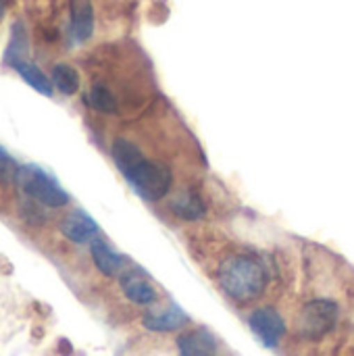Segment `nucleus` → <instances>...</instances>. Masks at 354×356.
<instances>
[{"mask_svg": "<svg viewBox=\"0 0 354 356\" xmlns=\"http://www.w3.org/2000/svg\"><path fill=\"white\" fill-rule=\"evenodd\" d=\"M111 156L123 179L146 202H159L169 194L173 186L169 167L148 159L136 142L117 138L111 146Z\"/></svg>", "mask_w": 354, "mask_h": 356, "instance_id": "nucleus-1", "label": "nucleus"}, {"mask_svg": "<svg viewBox=\"0 0 354 356\" xmlns=\"http://www.w3.org/2000/svg\"><path fill=\"white\" fill-rule=\"evenodd\" d=\"M217 284L232 302L250 305L265 294L269 275L261 259L252 254H230L219 263Z\"/></svg>", "mask_w": 354, "mask_h": 356, "instance_id": "nucleus-2", "label": "nucleus"}, {"mask_svg": "<svg viewBox=\"0 0 354 356\" xmlns=\"http://www.w3.org/2000/svg\"><path fill=\"white\" fill-rule=\"evenodd\" d=\"M15 186L33 202L48 209H63L69 204V194L61 181L42 165L27 163L19 165L15 175Z\"/></svg>", "mask_w": 354, "mask_h": 356, "instance_id": "nucleus-3", "label": "nucleus"}, {"mask_svg": "<svg viewBox=\"0 0 354 356\" xmlns=\"http://www.w3.org/2000/svg\"><path fill=\"white\" fill-rule=\"evenodd\" d=\"M340 319V307L330 298L309 300L296 319V332L305 340H321L330 336Z\"/></svg>", "mask_w": 354, "mask_h": 356, "instance_id": "nucleus-4", "label": "nucleus"}, {"mask_svg": "<svg viewBox=\"0 0 354 356\" xmlns=\"http://www.w3.org/2000/svg\"><path fill=\"white\" fill-rule=\"evenodd\" d=\"M248 327L267 348H277L286 336V321L273 307H259L248 315Z\"/></svg>", "mask_w": 354, "mask_h": 356, "instance_id": "nucleus-5", "label": "nucleus"}, {"mask_svg": "<svg viewBox=\"0 0 354 356\" xmlns=\"http://www.w3.org/2000/svg\"><path fill=\"white\" fill-rule=\"evenodd\" d=\"M119 288L123 296L138 307H154L159 300V292L154 284L140 269H125L119 275Z\"/></svg>", "mask_w": 354, "mask_h": 356, "instance_id": "nucleus-6", "label": "nucleus"}, {"mask_svg": "<svg viewBox=\"0 0 354 356\" xmlns=\"http://www.w3.org/2000/svg\"><path fill=\"white\" fill-rule=\"evenodd\" d=\"M188 315L177 305H165V307H152L144 313L142 325L152 334H173L188 325Z\"/></svg>", "mask_w": 354, "mask_h": 356, "instance_id": "nucleus-7", "label": "nucleus"}, {"mask_svg": "<svg viewBox=\"0 0 354 356\" xmlns=\"http://www.w3.org/2000/svg\"><path fill=\"white\" fill-rule=\"evenodd\" d=\"M98 223L94 221L92 215H88L83 209H75L71 211L63 221H61V234L73 242V244H90L94 238H98Z\"/></svg>", "mask_w": 354, "mask_h": 356, "instance_id": "nucleus-8", "label": "nucleus"}, {"mask_svg": "<svg viewBox=\"0 0 354 356\" xmlns=\"http://www.w3.org/2000/svg\"><path fill=\"white\" fill-rule=\"evenodd\" d=\"M177 355L179 356H217L219 355V342L215 334H211L207 327H194L177 338Z\"/></svg>", "mask_w": 354, "mask_h": 356, "instance_id": "nucleus-9", "label": "nucleus"}, {"mask_svg": "<svg viewBox=\"0 0 354 356\" xmlns=\"http://www.w3.org/2000/svg\"><path fill=\"white\" fill-rule=\"evenodd\" d=\"M90 257L94 267L104 275V277H119L125 271V257L117 252L106 240L94 238L90 242Z\"/></svg>", "mask_w": 354, "mask_h": 356, "instance_id": "nucleus-10", "label": "nucleus"}, {"mask_svg": "<svg viewBox=\"0 0 354 356\" xmlns=\"http://www.w3.org/2000/svg\"><path fill=\"white\" fill-rule=\"evenodd\" d=\"M13 71H15L31 90H35L38 94H42V96H46V98H52V96H54L56 90H54V86H52L50 75H46L33 60H29V58L19 60V63L13 65Z\"/></svg>", "mask_w": 354, "mask_h": 356, "instance_id": "nucleus-11", "label": "nucleus"}, {"mask_svg": "<svg viewBox=\"0 0 354 356\" xmlns=\"http://www.w3.org/2000/svg\"><path fill=\"white\" fill-rule=\"evenodd\" d=\"M171 213L179 219V221H200L204 217V200L198 192L194 190H186L179 192L171 202H169Z\"/></svg>", "mask_w": 354, "mask_h": 356, "instance_id": "nucleus-12", "label": "nucleus"}, {"mask_svg": "<svg viewBox=\"0 0 354 356\" xmlns=\"http://www.w3.org/2000/svg\"><path fill=\"white\" fill-rule=\"evenodd\" d=\"M94 33V8L90 0H77L71 8V35L77 44H83Z\"/></svg>", "mask_w": 354, "mask_h": 356, "instance_id": "nucleus-13", "label": "nucleus"}, {"mask_svg": "<svg viewBox=\"0 0 354 356\" xmlns=\"http://www.w3.org/2000/svg\"><path fill=\"white\" fill-rule=\"evenodd\" d=\"M29 40H27V31L23 27L21 21H15L10 27V38H8V46L4 52V65L13 67L19 60L29 58Z\"/></svg>", "mask_w": 354, "mask_h": 356, "instance_id": "nucleus-14", "label": "nucleus"}, {"mask_svg": "<svg viewBox=\"0 0 354 356\" xmlns=\"http://www.w3.org/2000/svg\"><path fill=\"white\" fill-rule=\"evenodd\" d=\"M50 79H52V86L56 92H61L63 96H73L77 94L79 86H81V79H79V73L73 65L69 63H56L50 71Z\"/></svg>", "mask_w": 354, "mask_h": 356, "instance_id": "nucleus-15", "label": "nucleus"}, {"mask_svg": "<svg viewBox=\"0 0 354 356\" xmlns=\"http://www.w3.org/2000/svg\"><path fill=\"white\" fill-rule=\"evenodd\" d=\"M86 102H88L90 108H94V111H98L102 115H115L119 111V102H117L115 94L104 83H94L88 90Z\"/></svg>", "mask_w": 354, "mask_h": 356, "instance_id": "nucleus-16", "label": "nucleus"}, {"mask_svg": "<svg viewBox=\"0 0 354 356\" xmlns=\"http://www.w3.org/2000/svg\"><path fill=\"white\" fill-rule=\"evenodd\" d=\"M17 169H19V163L8 154V150L0 144V186H6V184H15V175H17Z\"/></svg>", "mask_w": 354, "mask_h": 356, "instance_id": "nucleus-17", "label": "nucleus"}]
</instances>
